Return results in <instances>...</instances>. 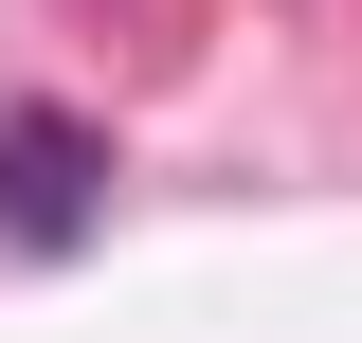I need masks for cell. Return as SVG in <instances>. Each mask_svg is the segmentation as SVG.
Returning <instances> with one entry per match:
<instances>
[{"label":"cell","instance_id":"obj_1","mask_svg":"<svg viewBox=\"0 0 362 343\" xmlns=\"http://www.w3.org/2000/svg\"><path fill=\"white\" fill-rule=\"evenodd\" d=\"M90 199H109V127H73V109H0V235H18V253H73Z\"/></svg>","mask_w":362,"mask_h":343}]
</instances>
